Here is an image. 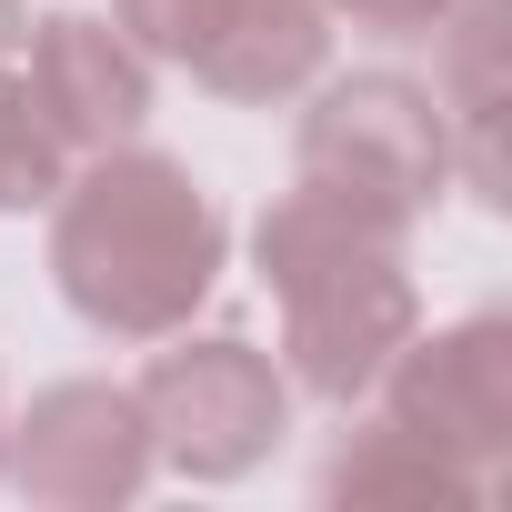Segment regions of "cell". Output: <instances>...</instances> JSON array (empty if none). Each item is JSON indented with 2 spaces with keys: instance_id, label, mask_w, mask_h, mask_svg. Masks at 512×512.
Segmentation results:
<instances>
[{
  "instance_id": "ba28073f",
  "label": "cell",
  "mask_w": 512,
  "mask_h": 512,
  "mask_svg": "<svg viewBox=\"0 0 512 512\" xmlns=\"http://www.w3.org/2000/svg\"><path fill=\"white\" fill-rule=\"evenodd\" d=\"M332 11L322 0H231V21L181 61L211 101H231V111H282V101H302L322 71H332Z\"/></svg>"
},
{
  "instance_id": "8fae6325",
  "label": "cell",
  "mask_w": 512,
  "mask_h": 512,
  "mask_svg": "<svg viewBox=\"0 0 512 512\" xmlns=\"http://www.w3.org/2000/svg\"><path fill=\"white\" fill-rule=\"evenodd\" d=\"M61 171H71V151H61V141H51V121L31 111L21 71L0 61V221H21V211H51Z\"/></svg>"
},
{
  "instance_id": "4fadbf2b",
  "label": "cell",
  "mask_w": 512,
  "mask_h": 512,
  "mask_svg": "<svg viewBox=\"0 0 512 512\" xmlns=\"http://www.w3.org/2000/svg\"><path fill=\"white\" fill-rule=\"evenodd\" d=\"M332 21H352V31H382V41H432L462 0H322Z\"/></svg>"
},
{
  "instance_id": "277c9868",
  "label": "cell",
  "mask_w": 512,
  "mask_h": 512,
  "mask_svg": "<svg viewBox=\"0 0 512 512\" xmlns=\"http://www.w3.org/2000/svg\"><path fill=\"white\" fill-rule=\"evenodd\" d=\"M141 422H151V462L181 482H251L282 432H292V382L251 332H161L141 342Z\"/></svg>"
},
{
  "instance_id": "9a60e30c",
  "label": "cell",
  "mask_w": 512,
  "mask_h": 512,
  "mask_svg": "<svg viewBox=\"0 0 512 512\" xmlns=\"http://www.w3.org/2000/svg\"><path fill=\"white\" fill-rule=\"evenodd\" d=\"M0 432H11V402H0Z\"/></svg>"
},
{
  "instance_id": "3957f363",
  "label": "cell",
  "mask_w": 512,
  "mask_h": 512,
  "mask_svg": "<svg viewBox=\"0 0 512 512\" xmlns=\"http://www.w3.org/2000/svg\"><path fill=\"white\" fill-rule=\"evenodd\" d=\"M302 131H292V181L412 231L442 191H452V131L432 81L412 71H322L302 91Z\"/></svg>"
},
{
  "instance_id": "52a82bcc",
  "label": "cell",
  "mask_w": 512,
  "mask_h": 512,
  "mask_svg": "<svg viewBox=\"0 0 512 512\" xmlns=\"http://www.w3.org/2000/svg\"><path fill=\"white\" fill-rule=\"evenodd\" d=\"M21 91L31 111L51 121V141L81 161V151H111V141H141L151 121V51L101 21V11H41L21 31Z\"/></svg>"
},
{
  "instance_id": "7c38bea8",
  "label": "cell",
  "mask_w": 512,
  "mask_h": 512,
  "mask_svg": "<svg viewBox=\"0 0 512 512\" xmlns=\"http://www.w3.org/2000/svg\"><path fill=\"white\" fill-rule=\"evenodd\" d=\"M111 21H121L151 61H171V71H181V61L231 21V0H111Z\"/></svg>"
},
{
  "instance_id": "5bb4252c",
  "label": "cell",
  "mask_w": 512,
  "mask_h": 512,
  "mask_svg": "<svg viewBox=\"0 0 512 512\" xmlns=\"http://www.w3.org/2000/svg\"><path fill=\"white\" fill-rule=\"evenodd\" d=\"M21 31H31V0H0V61H21Z\"/></svg>"
},
{
  "instance_id": "30bf717a",
  "label": "cell",
  "mask_w": 512,
  "mask_h": 512,
  "mask_svg": "<svg viewBox=\"0 0 512 512\" xmlns=\"http://www.w3.org/2000/svg\"><path fill=\"white\" fill-rule=\"evenodd\" d=\"M322 502H352V512H362V502H492V492H482L472 472H452L442 452H422L402 422L372 412V422H352L342 452L322 462Z\"/></svg>"
},
{
  "instance_id": "5b68a950",
  "label": "cell",
  "mask_w": 512,
  "mask_h": 512,
  "mask_svg": "<svg viewBox=\"0 0 512 512\" xmlns=\"http://www.w3.org/2000/svg\"><path fill=\"white\" fill-rule=\"evenodd\" d=\"M372 412L402 422L452 472H472L482 492H502V462H512V312H462L442 332H412L382 362Z\"/></svg>"
},
{
  "instance_id": "9c48e42d",
  "label": "cell",
  "mask_w": 512,
  "mask_h": 512,
  "mask_svg": "<svg viewBox=\"0 0 512 512\" xmlns=\"http://www.w3.org/2000/svg\"><path fill=\"white\" fill-rule=\"evenodd\" d=\"M432 41H442L432 101H442V131H452V181L502 211V151H492V111H502V0H462Z\"/></svg>"
},
{
  "instance_id": "6da1fadb",
  "label": "cell",
  "mask_w": 512,
  "mask_h": 512,
  "mask_svg": "<svg viewBox=\"0 0 512 512\" xmlns=\"http://www.w3.org/2000/svg\"><path fill=\"white\" fill-rule=\"evenodd\" d=\"M231 272V221L191 161L151 141L81 151L51 191V292L101 342H161L201 322Z\"/></svg>"
},
{
  "instance_id": "7a4b0ae2",
  "label": "cell",
  "mask_w": 512,
  "mask_h": 512,
  "mask_svg": "<svg viewBox=\"0 0 512 512\" xmlns=\"http://www.w3.org/2000/svg\"><path fill=\"white\" fill-rule=\"evenodd\" d=\"M412 231L292 181L262 201V221H251V272H262L272 312H282V382L352 412L372 402L382 362L422 332V282H412Z\"/></svg>"
},
{
  "instance_id": "8992f818",
  "label": "cell",
  "mask_w": 512,
  "mask_h": 512,
  "mask_svg": "<svg viewBox=\"0 0 512 512\" xmlns=\"http://www.w3.org/2000/svg\"><path fill=\"white\" fill-rule=\"evenodd\" d=\"M151 422L131 382H41L31 412L0 432V482L41 512H121L151 492Z\"/></svg>"
}]
</instances>
